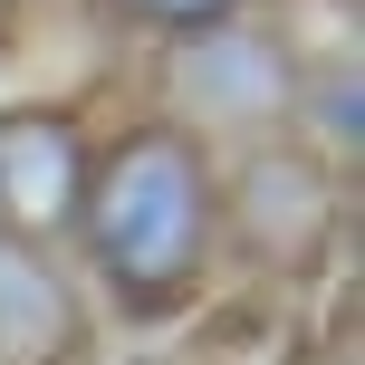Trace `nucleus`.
Wrapping results in <instances>:
<instances>
[{"label":"nucleus","instance_id":"nucleus-4","mask_svg":"<svg viewBox=\"0 0 365 365\" xmlns=\"http://www.w3.org/2000/svg\"><path fill=\"white\" fill-rule=\"evenodd\" d=\"M327 221H336V182H327L317 154L269 145V154H250V164L231 173V240L259 269H317Z\"/></svg>","mask_w":365,"mask_h":365},{"label":"nucleus","instance_id":"nucleus-6","mask_svg":"<svg viewBox=\"0 0 365 365\" xmlns=\"http://www.w3.org/2000/svg\"><path fill=\"white\" fill-rule=\"evenodd\" d=\"M115 19H135V29H212V19H240V0H106Z\"/></svg>","mask_w":365,"mask_h":365},{"label":"nucleus","instance_id":"nucleus-5","mask_svg":"<svg viewBox=\"0 0 365 365\" xmlns=\"http://www.w3.org/2000/svg\"><path fill=\"white\" fill-rule=\"evenodd\" d=\"M87 356V308L38 250L0 240V365H77Z\"/></svg>","mask_w":365,"mask_h":365},{"label":"nucleus","instance_id":"nucleus-1","mask_svg":"<svg viewBox=\"0 0 365 365\" xmlns=\"http://www.w3.org/2000/svg\"><path fill=\"white\" fill-rule=\"evenodd\" d=\"M77 221H87L96 279H106L135 317H164V308H182V298L202 289V269H212V221H221L212 164H202L192 135L135 125L106 164H87Z\"/></svg>","mask_w":365,"mask_h":365},{"label":"nucleus","instance_id":"nucleus-7","mask_svg":"<svg viewBox=\"0 0 365 365\" xmlns=\"http://www.w3.org/2000/svg\"><path fill=\"white\" fill-rule=\"evenodd\" d=\"M336 365H356V356H346V346H336Z\"/></svg>","mask_w":365,"mask_h":365},{"label":"nucleus","instance_id":"nucleus-2","mask_svg":"<svg viewBox=\"0 0 365 365\" xmlns=\"http://www.w3.org/2000/svg\"><path fill=\"white\" fill-rule=\"evenodd\" d=\"M164 96L182 125H231V135H269L279 115L298 106V58L279 48L269 29H250V19H212V29H182L164 48Z\"/></svg>","mask_w":365,"mask_h":365},{"label":"nucleus","instance_id":"nucleus-3","mask_svg":"<svg viewBox=\"0 0 365 365\" xmlns=\"http://www.w3.org/2000/svg\"><path fill=\"white\" fill-rule=\"evenodd\" d=\"M87 202V125L68 106H0V240L38 250Z\"/></svg>","mask_w":365,"mask_h":365},{"label":"nucleus","instance_id":"nucleus-8","mask_svg":"<svg viewBox=\"0 0 365 365\" xmlns=\"http://www.w3.org/2000/svg\"><path fill=\"white\" fill-rule=\"evenodd\" d=\"M135 365H164V356H135Z\"/></svg>","mask_w":365,"mask_h":365}]
</instances>
